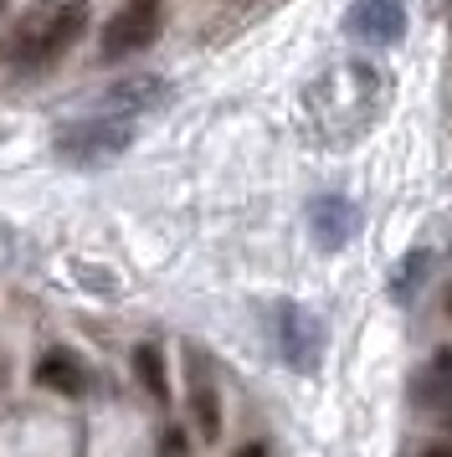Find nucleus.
I'll use <instances>...</instances> for the list:
<instances>
[{
    "label": "nucleus",
    "instance_id": "obj_1",
    "mask_svg": "<svg viewBox=\"0 0 452 457\" xmlns=\"http://www.w3.org/2000/svg\"><path fill=\"white\" fill-rule=\"evenodd\" d=\"M386 104V72L375 62H334L304 87V119L319 145H349L360 139Z\"/></svg>",
    "mask_w": 452,
    "mask_h": 457
},
{
    "label": "nucleus",
    "instance_id": "obj_2",
    "mask_svg": "<svg viewBox=\"0 0 452 457\" xmlns=\"http://www.w3.org/2000/svg\"><path fill=\"white\" fill-rule=\"evenodd\" d=\"M88 21H93L88 0H37L5 31V62L16 72H46V67H57L78 46Z\"/></svg>",
    "mask_w": 452,
    "mask_h": 457
},
{
    "label": "nucleus",
    "instance_id": "obj_3",
    "mask_svg": "<svg viewBox=\"0 0 452 457\" xmlns=\"http://www.w3.org/2000/svg\"><path fill=\"white\" fill-rule=\"evenodd\" d=\"M134 145V119L123 113H82V119H67V124L52 134V149H57L62 165H78V170H93V165H108L119 160L123 149Z\"/></svg>",
    "mask_w": 452,
    "mask_h": 457
},
{
    "label": "nucleus",
    "instance_id": "obj_4",
    "mask_svg": "<svg viewBox=\"0 0 452 457\" xmlns=\"http://www.w3.org/2000/svg\"><path fill=\"white\" fill-rule=\"evenodd\" d=\"M164 26V0H123L119 11L103 26V57L119 62V57H134L160 37Z\"/></svg>",
    "mask_w": 452,
    "mask_h": 457
},
{
    "label": "nucleus",
    "instance_id": "obj_5",
    "mask_svg": "<svg viewBox=\"0 0 452 457\" xmlns=\"http://www.w3.org/2000/svg\"><path fill=\"white\" fill-rule=\"evenodd\" d=\"M278 354L304 375L319 370V360H324V324L308 309H298V303H283L278 309Z\"/></svg>",
    "mask_w": 452,
    "mask_h": 457
},
{
    "label": "nucleus",
    "instance_id": "obj_6",
    "mask_svg": "<svg viewBox=\"0 0 452 457\" xmlns=\"http://www.w3.org/2000/svg\"><path fill=\"white\" fill-rule=\"evenodd\" d=\"M345 31L355 42H375L390 46L406 37V5L401 0H355L345 16Z\"/></svg>",
    "mask_w": 452,
    "mask_h": 457
},
{
    "label": "nucleus",
    "instance_id": "obj_7",
    "mask_svg": "<svg viewBox=\"0 0 452 457\" xmlns=\"http://www.w3.org/2000/svg\"><path fill=\"white\" fill-rule=\"evenodd\" d=\"M411 401H416L422 416H431V421H452V345L437 350L427 365H422L416 386H411Z\"/></svg>",
    "mask_w": 452,
    "mask_h": 457
},
{
    "label": "nucleus",
    "instance_id": "obj_8",
    "mask_svg": "<svg viewBox=\"0 0 452 457\" xmlns=\"http://www.w3.org/2000/svg\"><path fill=\"white\" fill-rule=\"evenodd\" d=\"M308 231H314L319 247H345L349 237L360 231V211H355V201H345V195H319V201L308 206Z\"/></svg>",
    "mask_w": 452,
    "mask_h": 457
},
{
    "label": "nucleus",
    "instance_id": "obj_9",
    "mask_svg": "<svg viewBox=\"0 0 452 457\" xmlns=\"http://www.w3.org/2000/svg\"><path fill=\"white\" fill-rule=\"evenodd\" d=\"M164 98H170L164 78H149V72H139V78H123V83L108 87V93L98 98V108H103V113H123V119H139V113H149V108H160Z\"/></svg>",
    "mask_w": 452,
    "mask_h": 457
},
{
    "label": "nucleus",
    "instance_id": "obj_10",
    "mask_svg": "<svg viewBox=\"0 0 452 457\" xmlns=\"http://www.w3.org/2000/svg\"><path fill=\"white\" fill-rule=\"evenodd\" d=\"M37 386L57 395H82L88 391V370H82V360L72 350H46L37 365Z\"/></svg>",
    "mask_w": 452,
    "mask_h": 457
},
{
    "label": "nucleus",
    "instance_id": "obj_11",
    "mask_svg": "<svg viewBox=\"0 0 452 457\" xmlns=\"http://www.w3.org/2000/svg\"><path fill=\"white\" fill-rule=\"evenodd\" d=\"M190 411H196V427H201L205 442L222 436V406H216V386L205 380V365L190 354Z\"/></svg>",
    "mask_w": 452,
    "mask_h": 457
},
{
    "label": "nucleus",
    "instance_id": "obj_12",
    "mask_svg": "<svg viewBox=\"0 0 452 457\" xmlns=\"http://www.w3.org/2000/svg\"><path fill=\"white\" fill-rule=\"evenodd\" d=\"M134 370H139L144 391L164 406V401H170V380H164V360H160V350H155V345H139V350H134Z\"/></svg>",
    "mask_w": 452,
    "mask_h": 457
},
{
    "label": "nucleus",
    "instance_id": "obj_13",
    "mask_svg": "<svg viewBox=\"0 0 452 457\" xmlns=\"http://www.w3.org/2000/svg\"><path fill=\"white\" fill-rule=\"evenodd\" d=\"M160 457H185V432H180V427H170V432H164Z\"/></svg>",
    "mask_w": 452,
    "mask_h": 457
},
{
    "label": "nucleus",
    "instance_id": "obj_14",
    "mask_svg": "<svg viewBox=\"0 0 452 457\" xmlns=\"http://www.w3.org/2000/svg\"><path fill=\"white\" fill-rule=\"evenodd\" d=\"M11 257H16V242H11V227L0 221V272L11 268Z\"/></svg>",
    "mask_w": 452,
    "mask_h": 457
},
{
    "label": "nucleus",
    "instance_id": "obj_15",
    "mask_svg": "<svg viewBox=\"0 0 452 457\" xmlns=\"http://www.w3.org/2000/svg\"><path fill=\"white\" fill-rule=\"evenodd\" d=\"M237 457H272V447H267V442H247Z\"/></svg>",
    "mask_w": 452,
    "mask_h": 457
},
{
    "label": "nucleus",
    "instance_id": "obj_16",
    "mask_svg": "<svg viewBox=\"0 0 452 457\" xmlns=\"http://www.w3.org/2000/svg\"><path fill=\"white\" fill-rule=\"evenodd\" d=\"M427 457H452V442H442V447H427Z\"/></svg>",
    "mask_w": 452,
    "mask_h": 457
},
{
    "label": "nucleus",
    "instance_id": "obj_17",
    "mask_svg": "<svg viewBox=\"0 0 452 457\" xmlns=\"http://www.w3.org/2000/svg\"><path fill=\"white\" fill-rule=\"evenodd\" d=\"M448 309H452V298H448Z\"/></svg>",
    "mask_w": 452,
    "mask_h": 457
}]
</instances>
